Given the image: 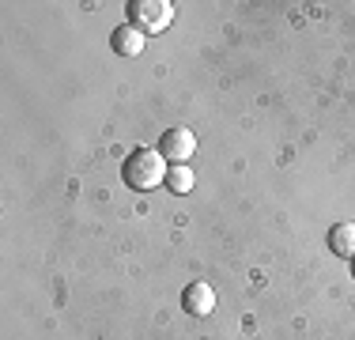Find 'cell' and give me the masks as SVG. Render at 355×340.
I'll return each mask as SVG.
<instances>
[{
	"instance_id": "1",
	"label": "cell",
	"mask_w": 355,
	"mask_h": 340,
	"mask_svg": "<svg viewBox=\"0 0 355 340\" xmlns=\"http://www.w3.org/2000/svg\"><path fill=\"white\" fill-rule=\"evenodd\" d=\"M166 170H171V163L159 155V148H137L129 159H125L121 178H125V185H129V189L148 193V189L166 185Z\"/></svg>"
},
{
	"instance_id": "2",
	"label": "cell",
	"mask_w": 355,
	"mask_h": 340,
	"mask_svg": "<svg viewBox=\"0 0 355 340\" xmlns=\"http://www.w3.org/2000/svg\"><path fill=\"white\" fill-rule=\"evenodd\" d=\"M174 19V4L171 0H132L129 4V23L144 34H159L166 31Z\"/></svg>"
},
{
	"instance_id": "3",
	"label": "cell",
	"mask_w": 355,
	"mask_h": 340,
	"mask_svg": "<svg viewBox=\"0 0 355 340\" xmlns=\"http://www.w3.org/2000/svg\"><path fill=\"white\" fill-rule=\"evenodd\" d=\"M197 151V136H193V129H166L163 140H159V155L166 159L171 167H185V159Z\"/></svg>"
},
{
	"instance_id": "4",
	"label": "cell",
	"mask_w": 355,
	"mask_h": 340,
	"mask_svg": "<svg viewBox=\"0 0 355 340\" xmlns=\"http://www.w3.org/2000/svg\"><path fill=\"white\" fill-rule=\"evenodd\" d=\"M182 310L193 314V318H208V314L216 310V291L205 284V280H193V284L182 291Z\"/></svg>"
},
{
	"instance_id": "5",
	"label": "cell",
	"mask_w": 355,
	"mask_h": 340,
	"mask_svg": "<svg viewBox=\"0 0 355 340\" xmlns=\"http://www.w3.org/2000/svg\"><path fill=\"white\" fill-rule=\"evenodd\" d=\"M110 46H114V53H121V57H137V53H144V46H148V34L137 31L132 23H125V27H117L114 34H110Z\"/></svg>"
},
{
	"instance_id": "6",
	"label": "cell",
	"mask_w": 355,
	"mask_h": 340,
	"mask_svg": "<svg viewBox=\"0 0 355 340\" xmlns=\"http://www.w3.org/2000/svg\"><path fill=\"white\" fill-rule=\"evenodd\" d=\"M329 250L344 261H355V223H336L329 231Z\"/></svg>"
},
{
	"instance_id": "7",
	"label": "cell",
	"mask_w": 355,
	"mask_h": 340,
	"mask_svg": "<svg viewBox=\"0 0 355 340\" xmlns=\"http://www.w3.org/2000/svg\"><path fill=\"white\" fill-rule=\"evenodd\" d=\"M193 182H197V178H193L189 167H171V170H166V189H171V193H189Z\"/></svg>"
},
{
	"instance_id": "8",
	"label": "cell",
	"mask_w": 355,
	"mask_h": 340,
	"mask_svg": "<svg viewBox=\"0 0 355 340\" xmlns=\"http://www.w3.org/2000/svg\"><path fill=\"white\" fill-rule=\"evenodd\" d=\"M352 276H355V261H352Z\"/></svg>"
}]
</instances>
